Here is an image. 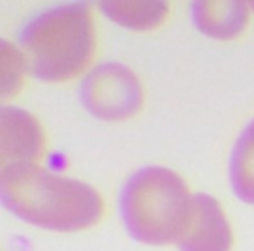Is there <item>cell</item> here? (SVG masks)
Here are the masks:
<instances>
[{
	"instance_id": "30bf717a",
	"label": "cell",
	"mask_w": 254,
	"mask_h": 251,
	"mask_svg": "<svg viewBox=\"0 0 254 251\" xmlns=\"http://www.w3.org/2000/svg\"><path fill=\"white\" fill-rule=\"evenodd\" d=\"M0 56H2V98L7 99L21 87L23 75L25 70H28V67L21 51L11 46L7 40H2Z\"/></svg>"
},
{
	"instance_id": "277c9868",
	"label": "cell",
	"mask_w": 254,
	"mask_h": 251,
	"mask_svg": "<svg viewBox=\"0 0 254 251\" xmlns=\"http://www.w3.org/2000/svg\"><path fill=\"white\" fill-rule=\"evenodd\" d=\"M80 98L98 119L126 120L139 110L143 92L131 68L120 63H103L84 79Z\"/></svg>"
},
{
	"instance_id": "9c48e42d",
	"label": "cell",
	"mask_w": 254,
	"mask_h": 251,
	"mask_svg": "<svg viewBox=\"0 0 254 251\" xmlns=\"http://www.w3.org/2000/svg\"><path fill=\"white\" fill-rule=\"evenodd\" d=\"M230 181L240 201L254 204V120L244 129L233 147Z\"/></svg>"
},
{
	"instance_id": "7a4b0ae2",
	"label": "cell",
	"mask_w": 254,
	"mask_h": 251,
	"mask_svg": "<svg viewBox=\"0 0 254 251\" xmlns=\"http://www.w3.org/2000/svg\"><path fill=\"white\" fill-rule=\"evenodd\" d=\"M21 47L26 67L37 79H73L87 67L94 51L89 5L64 4L42 12L23 30Z\"/></svg>"
},
{
	"instance_id": "8fae6325",
	"label": "cell",
	"mask_w": 254,
	"mask_h": 251,
	"mask_svg": "<svg viewBox=\"0 0 254 251\" xmlns=\"http://www.w3.org/2000/svg\"><path fill=\"white\" fill-rule=\"evenodd\" d=\"M251 9H253V11H254V4H251Z\"/></svg>"
},
{
	"instance_id": "5b68a950",
	"label": "cell",
	"mask_w": 254,
	"mask_h": 251,
	"mask_svg": "<svg viewBox=\"0 0 254 251\" xmlns=\"http://www.w3.org/2000/svg\"><path fill=\"white\" fill-rule=\"evenodd\" d=\"M176 244L181 251L232 250V229L214 197L207 194L191 195L190 215Z\"/></svg>"
},
{
	"instance_id": "52a82bcc",
	"label": "cell",
	"mask_w": 254,
	"mask_h": 251,
	"mask_svg": "<svg viewBox=\"0 0 254 251\" xmlns=\"http://www.w3.org/2000/svg\"><path fill=\"white\" fill-rule=\"evenodd\" d=\"M191 18L204 35L228 40L246 28L247 5L244 2H195Z\"/></svg>"
},
{
	"instance_id": "ba28073f",
	"label": "cell",
	"mask_w": 254,
	"mask_h": 251,
	"mask_svg": "<svg viewBox=\"0 0 254 251\" xmlns=\"http://www.w3.org/2000/svg\"><path fill=\"white\" fill-rule=\"evenodd\" d=\"M99 7L112 21L138 32L159 26L169 12L166 2H103Z\"/></svg>"
},
{
	"instance_id": "3957f363",
	"label": "cell",
	"mask_w": 254,
	"mask_h": 251,
	"mask_svg": "<svg viewBox=\"0 0 254 251\" xmlns=\"http://www.w3.org/2000/svg\"><path fill=\"white\" fill-rule=\"evenodd\" d=\"M191 208V195L180 174L167 167H141L126 181L120 213L127 232L145 244L178 243Z\"/></svg>"
},
{
	"instance_id": "8992f818",
	"label": "cell",
	"mask_w": 254,
	"mask_h": 251,
	"mask_svg": "<svg viewBox=\"0 0 254 251\" xmlns=\"http://www.w3.org/2000/svg\"><path fill=\"white\" fill-rule=\"evenodd\" d=\"M44 135L39 122L28 112L4 106L0 112V164H35L42 154Z\"/></svg>"
},
{
	"instance_id": "6da1fadb",
	"label": "cell",
	"mask_w": 254,
	"mask_h": 251,
	"mask_svg": "<svg viewBox=\"0 0 254 251\" xmlns=\"http://www.w3.org/2000/svg\"><path fill=\"white\" fill-rule=\"evenodd\" d=\"M2 204L25 222L49 230H82L103 215V199L91 185L54 174L37 164L0 171Z\"/></svg>"
}]
</instances>
